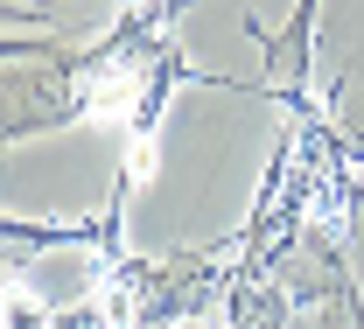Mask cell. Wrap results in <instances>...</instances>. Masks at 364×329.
Instances as JSON below:
<instances>
[{
	"mask_svg": "<svg viewBox=\"0 0 364 329\" xmlns=\"http://www.w3.org/2000/svg\"><path fill=\"white\" fill-rule=\"evenodd\" d=\"M189 0H140L127 7L91 49H43V43H7V141H36L49 126L119 112L140 141H154L161 105L182 85H203V70L182 56L168 36Z\"/></svg>",
	"mask_w": 364,
	"mask_h": 329,
	"instance_id": "obj_1",
	"label": "cell"
},
{
	"mask_svg": "<svg viewBox=\"0 0 364 329\" xmlns=\"http://www.w3.org/2000/svg\"><path fill=\"white\" fill-rule=\"evenodd\" d=\"M316 14H322V0H294L280 28H273V21H259V14H245V36L267 49V70H273L267 98H280V112H309V105H316V98H309V49H316Z\"/></svg>",
	"mask_w": 364,
	"mask_h": 329,
	"instance_id": "obj_2",
	"label": "cell"
},
{
	"mask_svg": "<svg viewBox=\"0 0 364 329\" xmlns=\"http://www.w3.org/2000/svg\"><path fill=\"white\" fill-rule=\"evenodd\" d=\"M119 203H127V183L112 189L105 210L85 217V225H21V217H7V274L21 281L49 245H98V252H119Z\"/></svg>",
	"mask_w": 364,
	"mask_h": 329,
	"instance_id": "obj_3",
	"label": "cell"
},
{
	"mask_svg": "<svg viewBox=\"0 0 364 329\" xmlns=\"http://www.w3.org/2000/svg\"><path fill=\"white\" fill-rule=\"evenodd\" d=\"M127 7H140V0H127Z\"/></svg>",
	"mask_w": 364,
	"mask_h": 329,
	"instance_id": "obj_4",
	"label": "cell"
}]
</instances>
